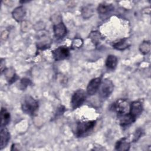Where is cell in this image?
<instances>
[{
    "instance_id": "10",
    "label": "cell",
    "mask_w": 151,
    "mask_h": 151,
    "mask_svg": "<svg viewBox=\"0 0 151 151\" xmlns=\"http://www.w3.org/2000/svg\"><path fill=\"white\" fill-rule=\"evenodd\" d=\"M10 139V134L8 130L5 127L1 129V149H2L7 145Z\"/></svg>"
},
{
    "instance_id": "14",
    "label": "cell",
    "mask_w": 151,
    "mask_h": 151,
    "mask_svg": "<svg viewBox=\"0 0 151 151\" xmlns=\"http://www.w3.org/2000/svg\"><path fill=\"white\" fill-rule=\"evenodd\" d=\"M113 8L114 7L112 5V4H107L106 2H103L99 4L97 10H98V12L100 14L104 15L111 11L113 9Z\"/></svg>"
},
{
    "instance_id": "8",
    "label": "cell",
    "mask_w": 151,
    "mask_h": 151,
    "mask_svg": "<svg viewBox=\"0 0 151 151\" xmlns=\"http://www.w3.org/2000/svg\"><path fill=\"white\" fill-rule=\"evenodd\" d=\"M101 83V79L100 77H97L92 79L88 83L87 87V93L90 96H93L98 91L100 84Z\"/></svg>"
},
{
    "instance_id": "20",
    "label": "cell",
    "mask_w": 151,
    "mask_h": 151,
    "mask_svg": "<svg viewBox=\"0 0 151 151\" xmlns=\"http://www.w3.org/2000/svg\"><path fill=\"white\" fill-rule=\"evenodd\" d=\"M100 34L97 31H94L91 32L90 38L94 43H98L100 41Z\"/></svg>"
},
{
    "instance_id": "4",
    "label": "cell",
    "mask_w": 151,
    "mask_h": 151,
    "mask_svg": "<svg viewBox=\"0 0 151 151\" xmlns=\"http://www.w3.org/2000/svg\"><path fill=\"white\" fill-rule=\"evenodd\" d=\"M86 97V92L82 89H78L74 92L71 100V105L73 109H76L81 106Z\"/></svg>"
},
{
    "instance_id": "12",
    "label": "cell",
    "mask_w": 151,
    "mask_h": 151,
    "mask_svg": "<svg viewBox=\"0 0 151 151\" xmlns=\"http://www.w3.org/2000/svg\"><path fill=\"white\" fill-rule=\"evenodd\" d=\"M115 148L117 150H128L130 148V143L126 138H122L117 142Z\"/></svg>"
},
{
    "instance_id": "19",
    "label": "cell",
    "mask_w": 151,
    "mask_h": 151,
    "mask_svg": "<svg viewBox=\"0 0 151 151\" xmlns=\"http://www.w3.org/2000/svg\"><path fill=\"white\" fill-rule=\"evenodd\" d=\"M93 10L89 6H85L82 9V14L84 15V18H88L90 17V15H92Z\"/></svg>"
},
{
    "instance_id": "9",
    "label": "cell",
    "mask_w": 151,
    "mask_h": 151,
    "mask_svg": "<svg viewBox=\"0 0 151 151\" xmlns=\"http://www.w3.org/2000/svg\"><path fill=\"white\" fill-rule=\"evenodd\" d=\"M54 35L57 38H63L67 34V29L63 22H60L54 25Z\"/></svg>"
},
{
    "instance_id": "7",
    "label": "cell",
    "mask_w": 151,
    "mask_h": 151,
    "mask_svg": "<svg viewBox=\"0 0 151 151\" xmlns=\"http://www.w3.org/2000/svg\"><path fill=\"white\" fill-rule=\"evenodd\" d=\"M143 111V105L140 101H133L129 108V114L135 120L139 117Z\"/></svg>"
},
{
    "instance_id": "21",
    "label": "cell",
    "mask_w": 151,
    "mask_h": 151,
    "mask_svg": "<svg viewBox=\"0 0 151 151\" xmlns=\"http://www.w3.org/2000/svg\"><path fill=\"white\" fill-rule=\"evenodd\" d=\"M142 134V130L140 129H139L137 130H136V131L135 132L134 136H133V141L136 142L137 141L141 136V135Z\"/></svg>"
},
{
    "instance_id": "2",
    "label": "cell",
    "mask_w": 151,
    "mask_h": 151,
    "mask_svg": "<svg viewBox=\"0 0 151 151\" xmlns=\"http://www.w3.org/2000/svg\"><path fill=\"white\" fill-rule=\"evenodd\" d=\"M96 123V120L85 121L78 123L76 130V136L80 137L90 132L95 126Z\"/></svg>"
},
{
    "instance_id": "15",
    "label": "cell",
    "mask_w": 151,
    "mask_h": 151,
    "mask_svg": "<svg viewBox=\"0 0 151 151\" xmlns=\"http://www.w3.org/2000/svg\"><path fill=\"white\" fill-rule=\"evenodd\" d=\"M117 58L113 55H109L106 61V66L110 70H114L117 64Z\"/></svg>"
},
{
    "instance_id": "5",
    "label": "cell",
    "mask_w": 151,
    "mask_h": 151,
    "mask_svg": "<svg viewBox=\"0 0 151 151\" xmlns=\"http://www.w3.org/2000/svg\"><path fill=\"white\" fill-rule=\"evenodd\" d=\"M130 107H129L128 103L123 99H120L116 101L113 104V110L115 111L119 115V116L124 115L128 113V110Z\"/></svg>"
},
{
    "instance_id": "16",
    "label": "cell",
    "mask_w": 151,
    "mask_h": 151,
    "mask_svg": "<svg viewBox=\"0 0 151 151\" xmlns=\"http://www.w3.org/2000/svg\"><path fill=\"white\" fill-rule=\"evenodd\" d=\"M1 127H5L10 120V114L4 108H2L1 110Z\"/></svg>"
},
{
    "instance_id": "3",
    "label": "cell",
    "mask_w": 151,
    "mask_h": 151,
    "mask_svg": "<svg viewBox=\"0 0 151 151\" xmlns=\"http://www.w3.org/2000/svg\"><path fill=\"white\" fill-rule=\"evenodd\" d=\"M114 86L112 81L109 79H105L101 83L99 87V95L102 99L107 98L113 92Z\"/></svg>"
},
{
    "instance_id": "6",
    "label": "cell",
    "mask_w": 151,
    "mask_h": 151,
    "mask_svg": "<svg viewBox=\"0 0 151 151\" xmlns=\"http://www.w3.org/2000/svg\"><path fill=\"white\" fill-rule=\"evenodd\" d=\"M52 56L55 61L67 58L70 54L68 48L65 46H60L52 51Z\"/></svg>"
},
{
    "instance_id": "11",
    "label": "cell",
    "mask_w": 151,
    "mask_h": 151,
    "mask_svg": "<svg viewBox=\"0 0 151 151\" xmlns=\"http://www.w3.org/2000/svg\"><path fill=\"white\" fill-rule=\"evenodd\" d=\"M13 18L18 22L21 21L25 15V8L22 6L16 8L12 13Z\"/></svg>"
},
{
    "instance_id": "13",
    "label": "cell",
    "mask_w": 151,
    "mask_h": 151,
    "mask_svg": "<svg viewBox=\"0 0 151 151\" xmlns=\"http://www.w3.org/2000/svg\"><path fill=\"white\" fill-rule=\"evenodd\" d=\"M130 45V42L127 38L122 39L116 42H114L113 45V47L118 50H124L128 48Z\"/></svg>"
},
{
    "instance_id": "1",
    "label": "cell",
    "mask_w": 151,
    "mask_h": 151,
    "mask_svg": "<svg viewBox=\"0 0 151 151\" xmlns=\"http://www.w3.org/2000/svg\"><path fill=\"white\" fill-rule=\"evenodd\" d=\"M21 108L25 114L33 115L38 108V103L32 97L27 96L22 100Z\"/></svg>"
},
{
    "instance_id": "18",
    "label": "cell",
    "mask_w": 151,
    "mask_h": 151,
    "mask_svg": "<svg viewBox=\"0 0 151 151\" xmlns=\"http://www.w3.org/2000/svg\"><path fill=\"white\" fill-rule=\"evenodd\" d=\"M31 82L29 79H28L27 78H22L19 83V88L22 90H24L25 88H27V87L28 86L31 84Z\"/></svg>"
},
{
    "instance_id": "17",
    "label": "cell",
    "mask_w": 151,
    "mask_h": 151,
    "mask_svg": "<svg viewBox=\"0 0 151 151\" xmlns=\"http://www.w3.org/2000/svg\"><path fill=\"white\" fill-rule=\"evenodd\" d=\"M150 43L149 41H144L140 45L139 50L144 54H147L150 51Z\"/></svg>"
}]
</instances>
